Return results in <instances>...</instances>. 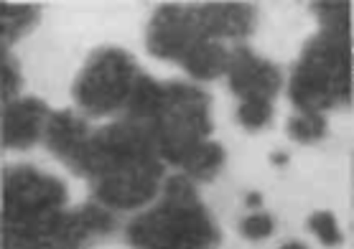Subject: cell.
I'll list each match as a JSON object with an SVG mask.
<instances>
[{"instance_id": "1", "label": "cell", "mask_w": 354, "mask_h": 249, "mask_svg": "<svg viewBox=\"0 0 354 249\" xmlns=\"http://www.w3.org/2000/svg\"><path fill=\"white\" fill-rule=\"evenodd\" d=\"M314 8L322 18V31L306 43L288 87L301 112L349 105L352 97L349 3H314Z\"/></svg>"}, {"instance_id": "2", "label": "cell", "mask_w": 354, "mask_h": 249, "mask_svg": "<svg viewBox=\"0 0 354 249\" xmlns=\"http://www.w3.org/2000/svg\"><path fill=\"white\" fill-rule=\"evenodd\" d=\"M136 249H217L222 234L186 176L166 181L163 199L128 224Z\"/></svg>"}, {"instance_id": "3", "label": "cell", "mask_w": 354, "mask_h": 249, "mask_svg": "<svg viewBox=\"0 0 354 249\" xmlns=\"http://www.w3.org/2000/svg\"><path fill=\"white\" fill-rule=\"evenodd\" d=\"M66 186L31 166H13L3 181L6 241H48L64 217Z\"/></svg>"}, {"instance_id": "4", "label": "cell", "mask_w": 354, "mask_h": 249, "mask_svg": "<svg viewBox=\"0 0 354 249\" xmlns=\"http://www.w3.org/2000/svg\"><path fill=\"white\" fill-rule=\"evenodd\" d=\"M143 128L163 161L181 166L212 132L209 97L199 87L169 81L163 84L158 110Z\"/></svg>"}, {"instance_id": "5", "label": "cell", "mask_w": 354, "mask_h": 249, "mask_svg": "<svg viewBox=\"0 0 354 249\" xmlns=\"http://www.w3.org/2000/svg\"><path fill=\"white\" fill-rule=\"evenodd\" d=\"M156 158H158V150H156L148 130L128 120L107 125L97 135H89L84 150L74 163V170L95 183L100 178L136 168V166H143Z\"/></svg>"}, {"instance_id": "6", "label": "cell", "mask_w": 354, "mask_h": 249, "mask_svg": "<svg viewBox=\"0 0 354 249\" xmlns=\"http://www.w3.org/2000/svg\"><path fill=\"white\" fill-rule=\"evenodd\" d=\"M136 79L130 54L122 48H100L74 81V99L87 114H110L130 99Z\"/></svg>"}, {"instance_id": "7", "label": "cell", "mask_w": 354, "mask_h": 249, "mask_svg": "<svg viewBox=\"0 0 354 249\" xmlns=\"http://www.w3.org/2000/svg\"><path fill=\"white\" fill-rule=\"evenodd\" d=\"M201 41H212L207 36L204 21H201L199 8H184V6H163L153 16L148 26V51L158 59H181Z\"/></svg>"}, {"instance_id": "8", "label": "cell", "mask_w": 354, "mask_h": 249, "mask_svg": "<svg viewBox=\"0 0 354 249\" xmlns=\"http://www.w3.org/2000/svg\"><path fill=\"white\" fill-rule=\"evenodd\" d=\"M163 176L161 161H148L136 168L120 170L95 181V196L105 209H138L158 193Z\"/></svg>"}, {"instance_id": "9", "label": "cell", "mask_w": 354, "mask_h": 249, "mask_svg": "<svg viewBox=\"0 0 354 249\" xmlns=\"http://www.w3.org/2000/svg\"><path fill=\"white\" fill-rule=\"evenodd\" d=\"M227 74H230V87H232L234 94L242 97V102H248V99H266V102H270L281 92L283 84L278 66L255 57L248 46H237L230 54Z\"/></svg>"}, {"instance_id": "10", "label": "cell", "mask_w": 354, "mask_h": 249, "mask_svg": "<svg viewBox=\"0 0 354 249\" xmlns=\"http://www.w3.org/2000/svg\"><path fill=\"white\" fill-rule=\"evenodd\" d=\"M115 229V219L105 206L87 203L74 214H66L59 221L57 232L51 234L48 244L57 249H82L92 239H100Z\"/></svg>"}, {"instance_id": "11", "label": "cell", "mask_w": 354, "mask_h": 249, "mask_svg": "<svg viewBox=\"0 0 354 249\" xmlns=\"http://www.w3.org/2000/svg\"><path fill=\"white\" fill-rule=\"evenodd\" d=\"M48 107L36 97H26V99H13L6 105L3 112V145L6 148H16L26 150L31 148L41 135V128L48 125Z\"/></svg>"}, {"instance_id": "12", "label": "cell", "mask_w": 354, "mask_h": 249, "mask_svg": "<svg viewBox=\"0 0 354 249\" xmlns=\"http://www.w3.org/2000/svg\"><path fill=\"white\" fill-rule=\"evenodd\" d=\"M207 36L217 39H242L252 31L255 10L248 3H209L199 8Z\"/></svg>"}, {"instance_id": "13", "label": "cell", "mask_w": 354, "mask_h": 249, "mask_svg": "<svg viewBox=\"0 0 354 249\" xmlns=\"http://www.w3.org/2000/svg\"><path fill=\"white\" fill-rule=\"evenodd\" d=\"M89 140L87 125L74 117L72 112H57L51 114V120L46 125V143L51 148V153L59 155L66 166L77 163L80 153L84 150V145Z\"/></svg>"}, {"instance_id": "14", "label": "cell", "mask_w": 354, "mask_h": 249, "mask_svg": "<svg viewBox=\"0 0 354 249\" xmlns=\"http://www.w3.org/2000/svg\"><path fill=\"white\" fill-rule=\"evenodd\" d=\"M181 64H184V69L192 74L194 79L209 81L227 72L230 51L225 46H219L217 41H201L181 59Z\"/></svg>"}, {"instance_id": "15", "label": "cell", "mask_w": 354, "mask_h": 249, "mask_svg": "<svg viewBox=\"0 0 354 249\" xmlns=\"http://www.w3.org/2000/svg\"><path fill=\"white\" fill-rule=\"evenodd\" d=\"M39 21V10L33 6H10L0 3V31H3V43L8 46L10 41L21 39L26 31H31Z\"/></svg>"}, {"instance_id": "16", "label": "cell", "mask_w": 354, "mask_h": 249, "mask_svg": "<svg viewBox=\"0 0 354 249\" xmlns=\"http://www.w3.org/2000/svg\"><path fill=\"white\" fill-rule=\"evenodd\" d=\"M222 161H225V150L219 143H201L196 150H194L189 158H186L181 166L186 168V173L192 178H199V181H209L219 173L222 168Z\"/></svg>"}, {"instance_id": "17", "label": "cell", "mask_w": 354, "mask_h": 249, "mask_svg": "<svg viewBox=\"0 0 354 249\" xmlns=\"http://www.w3.org/2000/svg\"><path fill=\"white\" fill-rule=\"evenodd\" d=\"M288 135L296 143H316L326 135V120L322 112H301L288 122Z\"/></svg>"}, {"instance_id": "18", "label": "cell", "mask_w": 354, "mask_h": 249, "mask_svg": "<svg viewBox=\"0 0 354 249\" xmlns=\"http://www.w3.org/2000/svg\"><path fill=\"white\" fill-rule=\"evenodd\" d=\"M308 229L319 237V241H322L324 247H339L342 244V232H339L337 226V219L329 211H316V214H311L308 217Z\"/></svg>"}, {"instance_id": "19", "label": "cell", "mask_w": 354, "mask_h": 249, "mask_svg": "<svg viewBox=\"0 0 354 249\" xmlns=\"http://www.w3.org/2000/svg\"><path fill=\"white\" fill-rule=\"evenodd\" d=\"M237 117H240V122L248 130H260L270 122V117H273V107H270V102H266V99H248V102H242L240 105Z\"/></svg>"}, {"instance_id": "20", "label": "cell", "mask_w": 354, "mask_h": 249, "mask_svg": "<svg viewBox=\"0 0 354 249\" xmlns=\"http://www.w3.org/2000/svg\"><path fill=\"white\" fill-rule=\"evenodd\" d=\"M240 232L248 237V239H266L273 234V219L268 214H252V217L242 219Z\"/></svg>"}, {"instance_id": "21", "label": "cell", "mask_w": 354, "mask_h": 249, "mask_svg": "<svg viewBox=\"0 0 354 249\" xmlns=\"http://www.w3.org/2000/svg\"><path fill=\"white\" fill-rule=\"evenodd\" d=\"M18 89H21V74H18V64L10 59L8 46H3V99L8 102Z\"/></svg>"}, {"instance_id": "22", "label": "cell", "mask_w": 354, "mask_h": 249, "mask_svg": "<svg viewBox=\"0 0 354 249\" xmlns=\"http://www.w3.org/2000/svg\"><path fill=\"white\" fill-rule=\"evenodd\" d=\"M6 249H57L48 241H6Z\"/></svg>"}, {"instance_id": "23", "label": "cell", "mask_w": 354, "mask_h": 249, "mask_svg": "<svg viewBox=\"0 0 354 249\" xmlns=\"http://www.w3.org/2000/svg\"><path fill=\"white\" fill-rule=\"evenodd\" d=\"M245 203H248L250 209H258L260 203H263V196H260V193H248V199H245Z\"/></svg>"}, {"instance_id": "24", "label": "cell", "mask_w": 354, "mask_h": 249, "mask_svg": "<svg viewBox=\"0 0 354 249\" xmlns=\"http://www.w3.org/2000/svg\"><path fill=\"white\" fill-rule=\"evenodd\" d=\"M270 163H273V166H286V163H288V155H286V153H273V155H270Z\"/></svg>"}, {"instance_id": "25", "label": "cell", "mask_w": 354, "mask_h": 249, "mask_svg": "<svg viewBox=\"0 0 354 249\" xmlns=\"http://www.w3.org/2000/svg\"><path fill=\"white\" fill-rule=\"evenodd\" d=\"M281 249H308L306 244H301V241H288V244H283Z\"/></svg>"}]
</instances>
